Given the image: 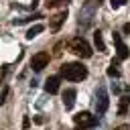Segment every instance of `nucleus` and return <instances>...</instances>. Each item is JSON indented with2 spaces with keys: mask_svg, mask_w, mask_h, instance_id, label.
<instances>
[{
  "mask_svg": "<svg viewBox=\"0 0 130 130\" xmlns=\"http://www.w3.org/2000/svg\"><path fill=\"white\" fill-rule=\"evenodd\" d=\"M30 126V120H28V116H24V120H22V128H28Z\"/></svg>",
  "mask_w": 130,
  "mask_h": 130,
  "instance_id": "6ab92c4d",
  "label": "nucleus"
},
{
  "mask_svg": "<svg viewBox=\"0 0 130 130\" xmlns=\"http://www.w3.org/2000/svg\"><path fill=\"white\" fill-rule=\"evenodd\" d=\"M114 130H130V126H128V124H120V126H116Z\"/></svg>",
  "mask_w": 130,
  "mask_h": 130,
  "instance_id": "aec40b11",
  "label": "nucleus"
},
{
  "mask_svg": "<svg viewBox=\"0 0 130 130\" xmlns=\"http://www.w3.org/2000/svg\"><path fill=\"white\" fill-rule=\"evenodd\" d=\"M65 18H67V10H61V12H57V14L51 18V28H53V30H59V26L65 22Z\"/></svg>",
  "mask_w": 130,
  "mask_h": 130,
  "instance_id": "9d476101",
  "label": "nucleus"
},
{
  "mask_svg": "<svg viewBox=\"0 0 130 130\" xmlns=\"http://www.w3.org/2000/svg\"><path fill=\"white\" fill-rule=\"evenodd\" d=\"M73 122H75L81 130H85V128H93V126L98 124V118H95L93 114H89V112H77V114L73 116Z\"/></svg>",
  "mask_w": 130,
  "mask_h": 130,
  "instance_id": "7ed1b4c3",
  "label": "nucleus"
},
{
  "mask_svg": "<svg viewBox=\"0 0 130 130\" xmlns=\"http://www.w3.org/2000/svg\"><path fill=\"white\" fill-rule=\"evenodd\" d=\"M93 43H95V47H98V51H106V43H104V39H102V32L100 30H95L93 32Z\"/></svg>",
  "mask_w": 130,
  "mask_h": 130,
  "instance_id": "4468645a",
  "label": "nucleus"
},
{
  "mask_svg": "<svg viewBox=\"0 0 130 130\" xmlns=\"http://www.w3.org/2000/svg\"><path fill=\"white\" fill-rule=\"evenodd\" d=\"M49 53H45V51H41V53H37V55H32V59H30V67L35 69V71H43L47 65H49Z\"/></svg>",
  "mask_w": 130,
  "mask_h": 130,
  "instance_id": "0eeeda50",
  "label": "nucleus"
},
{
  "mask_svg": "<svg viewBox=\"0 0 130 130\" xmlns=\"http://www.w3.org/2000/svg\"><path fill=\"white\" fill-rule=\"evenodd\" d=\"M112 41H114V45H116V55H118V59H120V61L128 59V57H130V51H128V47L124 45L120 32H114V35H112Z\"/></svg>",
  "mask_w": 130,
  "mask_h": 130,
  "instance_id": "423d86ee",
  "label": "nucleus"
},
{
  "mask_svg": "<svg viewBox=\"0 0 130 130\" xmlns=\"http://www.w3.org/2000/svg\"><path fill=\"white\" fill-rule=\"evenodd\" d=\"M95 4L98 2H87L81 10H79V26H89L95 14Z\"/></svg>",
  "mask_w": 130,
  "mask_h": 130,
  "instance_id": "20e7f679",
  "label": "nucleus"
},
{
  "mask_svg": "<svg viewBox=\"0 0 130 130\" xmlns=\"http://www.w3.org/2000/svg\"><path fill=\"white\" fill-rule=\"evenodd\" d=\"M75 95H77L75 89H65V93H63V106H65V110H71L75 106Z\"/></svg>",
  "mask_w": 130,
  "mask_h": 130,
  "instance_id": "1a4fd4ad",
  "label": "nucleus"
},
{
  "mask_svg": "<svg viewBox=\"0 0 130 130\" xmlns=\"http://www.w3.org/2000/svg\"><path fill=\"white\" fill-rule=\"evenodd\" d=\"M108 75L114 77V79H118V77L122 75V71H120V67H118V61H112V63H110V67H108Z\"/></svg>",
  "mask_w": 130,
  "mask_h": 130,
  "instance_id": "f8f14e48",
  "label": "nucleus"
},
{
  "mask_svg": "<svg viewBox=\"0 0 130 130\" xmlns=\"http://www.w3.org/2000/svg\"><path fill=\"white\" fill-rule=\"evenodd\" d=\"M43 28H45L43 24H35V26H30V28L26 30V39H28V41H32L39 32H43Z\"/></svg>",
  "mask_w": 130,
  "mask_h": 130,
  "instance_id": "ddd939ff",
  "label": "nucleus"
},
{
  "mask_svg": "<svg viewBox=\"0 0 130 130\" xmlns=\"http://www.w3.org/2000/svg\"><path fill=\"white\" fill-rule=\"evenodd\" d=\"M122 32H124V35H130V22H126V24L122 26Z\"/></svg>",
  "mask_w": 130,
  "mask_h": 130,
  "instance_id": "a211bd4d",
  "label": "nucleus"
},
{
  "mask_svg": "<svg viewBox=\"0 0 130 130\" xmlns=\"http://www.w3.org/2000/svg\"><path fill=\"white\" fill-rule=\"evenodd\" d=\"M128 106H130V89H126V91H124V95L120 98L118 114H120V116H124V114H126V110H128Z\"/></svg>",
  "mask_w": 130,
  "mask_h": 130,
  "instance_id": "9b49d317",
  "label": "nucleus"
},
{
  "mask_svg": "<svg viewBox=\"0 0 130 130\" xmlns=\"http://www.w3.org/2000/svg\"><path fill=\"white\" fill-rule=\"evenodd\" d=\"M69 49H71V53H75L77 57H81V59H89L91 57V47L87 45V41L85 39H81V37H75V39H71V43H69Z\"/></svg>",
  "mask_w": 130,
  "mask_h": 130,
  "instance_id": "f03ea898",
  "label": "nucleus"
},
{
  "mask_svg": "<svg viewBox=\"0 0 130 130\" xmlns=\"http://www.w3.org/2000/svg\"><path fill=\"white\" fill-rule=\"evenodd\" d=\"M124 2H126V0H110V6H112V8L116 10V8H120V6H124Z\"/></svg>",
  "mask_w": 130,
  "mask_h": 130,
  "instance_id": "dca6fc26",
  "label": "nucleus"
},
{
  "mask_svg": "<svg viewBox=\"0 0 130 130\" xmlns=\"http://www.w3.org/2000/svg\"><path fill=\"white\" fill-rule=\"evenodd\" d=\"M6 95H8V87H4V89H2V93H0V104H4V102H6Z\"/></svg>",
  "mask_w": 130,
  "mask_h": 130,
  "instance_id": "f3484780",
  "label": "nucleus"
},
{
  "mask_svg": "<svg viewBox=\"0 0 130 130\" xmlns=\"http://www.w3.org/2000/svg\"><path fill=\"white\" fill-rule=\"evenodd\" d=\"M59 83H61V79H59L57 75L49 77V79L45 81V91H47V93H57V91H59Z\"/></svg>",
  "mask_w": 130,
  "mask_h": 130,
  "instance_id": "6e6552de",
  "label": "nucleus"
},
{
  "mask_svg": "<svg viewBox=\"0 0 130 130\" xmlns=\"http://www.w3.org/2000/svg\"><path fill=\"white\" fill-rule=\"evenodd\" d=\"M110 108V98H108V91L104 87H98V93H95V112L98 114H106Z\"/></svg>",
  "mask_w": 130,
  "mask_h": 130,
  "instance_id": "39448f33",
  "label": "nucleus"
},
{
  "mask_svg": "<svg viewBox=\"0 0 130 130\" xmlns=\"http://www.w3.org/2000/svg\"><path fill=\"white\" fill-rule=\"evenodd\" d=\"M45 4H47V8H57V6H67L69 0H47Z\"/></svg>",
  "mask_w": 130,
  "mask_h": 130,
  "instance_id": "2eb2a0df",
  "label": "nucleus"
},
{
  "mask_svg": "<svg viewBox=\"0 0 130 130\" xmlns=\"http://www.w3.org/2000/svg\"><path fill=\"white\" fill-rule=\"evenodd\" d=\"M100 2H104V0H98V4H100Z\"/></svg>",
  "mask_w": 130,
  "mask_h": 130,
  "instance_id": "4be33fe9",
  "label": "nucleus"
},
{
  "mask_svg": "<svg viewBox=\"0 0 130 130\" xmlns=\"http://www.w3.org/2000/svg\"><path fill=\"white\" fill-rule=\"evenodd\" d=\"M61 77H65L69 81H81L87 77V67H83L81 63H63L61 65Z\"/></svg>",
  "mask_w": 130,
  "mask_h": 130,
  "instance_id": "f257e3e1",
  "label": "nucleus"
},
{
  "mask_svg": "<svg viewBox=\"0 0 130 130\" xmlns=\"http://www.w3.org/2000/svg\"><path fill=\"white\" fill-rule=\"evenodd\" d=\"M35 122H37V124H43L45 118H43V116H35Z\"/></svg>",
  "mask_w": 130,
  "mask_h": 130,
  "instance_id": "412c9836",
  "label": "nucleus"
}]
</instances>
